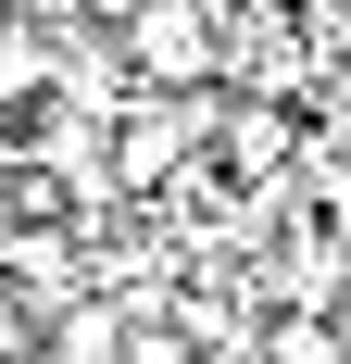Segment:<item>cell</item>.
<instances>
[{"label":"cell","instance_id":"cell-1","mask_svg":"<svg viewBox=\"0 0 351 364\" xmlns=\"http://www.w3.org/2000/svg\"><path fill=\"white\" fill-rule=\"evenodd\" d=\"M113 38H126V63H139L151 88H201V75L226 63V13H213V0H139Z\"/></svg>","mask_w":351,"mask_h":364},{"label":"cell","instance_id":"cell-4","mask_svg":"<svg viewBox=\"0 0 351 364\" xmlns=\"http://www.w3.org/2000/svg\"><path fill=\"white\" fill-rule=\"evenodd\" d=\"M264 364H339V327H314V314H301V327L264 339Z\"/></svg>","mask_w":351,"mask_h":364},{"label":"cell","instance_id":"cell-6","mask_svg":"<svg viewBox=\"0 0 351 364\" xmlns=\"http://www.w3.org/2000/svg\"><path fill=\"white\" fill-rule=\"evenodd\" d=\"M88 13H113V26H126V13H139V0H88Z\"/></svg>","mask_w":351,"mask_h":364},{"label":"cell","instance_id":"cell-3","mask_svg":"<svg viewBox=\"0 0 351 364\" xmlns=\"http://www.w3.org/2000/svg\"><path fill=\"white\" fill-rule=\"evenodd\" d=\"M13 101H50V26L38 13H0V113Z\"/></svg>","mask_w":351,"mask_h":364},{"label":"cell","instance_id":"cell-5","mask_svg":"<svg viewBox=\"0 0 351 364\" xmlns=\"http://www.w3.org/2000/svg\"><path fill=\"white\" fill-rule=\"evenodd\" d=\"M113 364H188V339H176V327H126V339H113Z\"/></svg>","mask_w":351,"mask_h":364},{"label":"cell","instance_id":"cell-2","mask_svg":"<svg viewBox=\"0 0 351 364\" xmlns=\"http://www.w3.org/2000/svg\"><path fill=\"white\" fill-rule=\"evenodd\" d=\"M126 314L113 301H63V314H38V364H113Z\"/></svg>","mask_w":351,"mask_h":364}]
</instances>
